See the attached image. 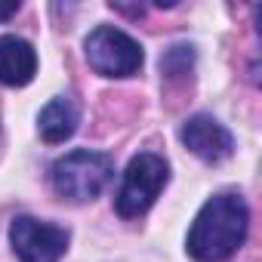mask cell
<instances>
[{"mask_svg": "<svg viewBox=\"0 0 262 262\" xmlns=\"http://www.w3.org/2000/svg\"><path fill=\"white\" fill-rule=\"evenodd\" d=\"M250 228L247 201L237 191L213 194L194 216L188 231V253L198 262H222L241 250Z\"/></svg>", "mask_w": 262, "mask_h": 262, "instance_id": "cell-1", "label": "cell"}, {"mask_svg": "<svg viewBox=\"0 0 262 262\" xmlns=\"http://www.w3.org/2000/svg\"><path fill=\"white\" fill-rule=\"evenodd\" d=\"M111 173H114V164L108 155L74 148L50 167V182L62 201L86 204L105 191V185L111 182Z\"/></svg>", "mask_w": 262, "mask_h": 262, "instance_id": "cell-2", "label": "cell"}, {"mask_svg": "<svg viewBox=\"0 0 262 262\" xmlns=\"http://www.w3.org/2000/svg\"><path fill=\"white\" fill-rule=\"evenodd\" d=\"M170 182V167L161 155L155 151H142L126 164L114 207L123 219H139L142 213L151 210V204L161 198V191Z\"/></svg>", "mask_w": 262, "mask_h": 262, "instance_id": "cell-3", "label": "cell"}, {"mask_svg": "<svg viewBox=\"0 0 262 262\" xmlns=\"http://www.w3.org/2000/svg\"><path fill=\"white\" fill-rule=\"evenodd\" d=\"M83 53L90 68L102 77H133L145 62L139 40L114 25H99L96 31H90V37L83 40Z\"/></svg>", "mask_w": 262, "mask_h": 262, "instance_id": "cell-4", "label": "cell"}, {"mask_svg": "<svg viewBox=\"0 0 262 262\" xmlns=\"http://www.w3.org/2000/svg\"><path fill=\"white\" fill-rule=\"evenodd\" d=\"M10 244L22 262H59L68 250V231L56 222L16 216L10 225Z\"/></svg>", "mask_w": 262, "mask_h": 262, "instance_id": "cell-5", "label": "cell"}, {"mask_svg": "<svg viewBox=\"0 0 262 262\" xmlns=\"http://www.w3.org/2000/svg\"><path fill=\"white\" fill-rule=\"evenodd\" d=\"M179 139H182V145H185L191 155H198V158L207 161V164L228 161L231 151H234L231 133H228V129H225L216 117H210V114H194V117H188V120L182 123V129H179Z\"/></svg>", "mask_w": 262, "mask_h": 262, "instance_id": "cell-6", "label": "cell"}, {"mask_svg": "<svg viewBox=\"0 0 262 262\" xmlns=\"http://www.w3.org/2000/svg\"><path fill=\"white\" fill-rule=\"evenodd\" d=\"M37 74V53L22 37H0V83L4 86H25Z\"/></svg>", "mask_w": 262, "mask_h": 262, "instance_id": "cell-7", "label": "cell"}, {"mask_svg": "<svg viewBox=\"0 0 262 262\" xmlns=\"http://www.w3.org/2000/svg\"><path fill=\"white\" fill-rule=\"evenodd\" d=\"M77 123H80V111H77V105L68 96H56L53 102H47L40 117H37L40 139L50 142V145H59V142L71 139Z\"/></svg>", "mask_w": 262, "mask_h": 262, "instance_id": "cell-8", "label": "cell"}, {"mask_svg": "<svg viewBox=\"0 0 262 262\" xmlns=\"http://www.w3.org/2000/svg\"><path fill=\"white\" fill-rule=\"evenodd\" d=\"M19 10V0H10V4H0V19H10Z\"/></svg>", "mask_w": 262, "mask_h": 262, "instance_id": "cell-9", "label": "cell"}]
</instances>
